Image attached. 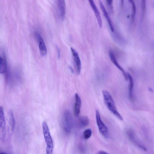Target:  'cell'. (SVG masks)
<instances>
[{"label":"cell","instance_id":"cell-17","mask_svg":"<svg viewBox=\"0 0 154 154\" xmlns=\"http://www.w3.org/2000/svg\"><path fill=\"white\" fill-rule=\"evenodd\" d=\"M9 117L11 129V131H13L15 128V120L13 113L11 110L9 111Z\"/></svg>","mask_w":154,"mask_h":154},{"label":"cell","instance_id":"cell-19","mask_svg":"<svg viewBox=\"0 0 154 154\" xmlns=\"http://www.w3.org/2000/svg\"><path fill=\"white\" fill-rule=\"evenodd\" d=\"M92 134V131L90 129L85 130L83 132V135L85 139H88L91 137Z\"/></svg>","mask_w":154,"mask_h":154},{"label":"cell","instance_id":"cell-6","mask_svg":"<svg viewBox=\"0 0 154 154\" xmlns=\"http://www.w3.org/2000/svg\"><path fill=\"white\" fill-rule=\"evenodd\" d=\"M72 55L75 68L77 73L79 75L81 71V63L79 54L73 48H71Z\"/></svg>","mask_w":154,"mask_h":154},{"label":"cell","instance_id":"cell-3","mask_svg":"<svg viewBox=\"0 0 154 154\" xmlns=\"http://www.w3.org/2000/svg\"><path fill=\"white\" fill-rule=\"evenodd\" d=\"M42 128L46 146L53 147V142L48 126L45 121H43Z\"/></svg>","mask_w":154,"mask_h":154},{"label":"cell","instance_id":"cell-23","mask_svg":"<svg viewBox=\"0 0 154 154\" xmlns=\"http://www.w3.org/2000/svg\"><path fill=\"white\" fill-rule=\"evenodd\" d=\"M98 154H109L106 152L105 151H104L103 150H100V151L98 152Z\"/></svg>","mask_w":154,"mask_h":154},{"label":"cell","instance_id":"cell-13","mask_svg":"<svg viewBox=\"0 0 154 154\" xmlns=\"http://www.w3.org/2000/svg\"><path fill=\"white\" fill-rule=\"evenodd\" d=\"M99 3L103 15L107 21L111 31L112 32H113L114 28L111 20L102 2L100 1H99Z\"/></svg>","mask_w":154,"mask_h":154},{"label":"cell","instance_id":"cell-15","mask_svg":"<svg viewBox=\"0 0 154 154\" xmlns=\"http://www.w3.org/2000/svg\"><path fill=\"white\" fill-rule=\"evenodd\" d=\"M89 120L88 117L86 116H83L80 117L78 121V126L81 128L86 127L89 124Z\"/></svg>","mask_w":154,"mask_h":154},{"label":"cell","instance_id":"cell-2","mask_svg":"<svg viewBox=\"0 0 154 154\" xmlns=\"http://www.w3.org/2000/svg\"><path fill=\"white\" fill-rule=\"evenodd\" d=\"M63 128L67 132L70 131L73 125V119L70 112L65 110L63 116Z\"/></svg>","mask_w":154,"mask_h":154},{"label":"cell","instance_id":"cell-18","mask_svg":"<svg viewBox=\"0 0 154 154\" xmlns=\"http://www.w3.org/2000/svg\"><path fill=\"white\" fill-rule=\"evenodd\" d=\"M131 5L132 14L131 15V19L132 21L134 20L135 14L136 13V7L134 2L133 0H129Z\"/></svg>","mask_w":154,"mask_h":154},{"label":"cell","instance_id":"cell-9","mask_svg":"<svg viewBox=\"0 0 154 154\" xmlns=\"http://www.w3.org/2000/svg\"><path fill=\"white\" fill-rule=\"evenodd\" d=\"M88 1L92 9L94 12L97 21L99 26L100 28H101L102 26V21L99 11L94 3V1L89 0Z\"/></svg>","mask_w":154,"mask_h":154},{"label":"cell","instance_id":"cell-11","mask_svg":"<svg viewBox=\"0 0 154 154\" xmlns=\"http://www.w3.org/2000/svg\"><path fill=\"white\" fill-rule=\"evenodd\" d=\"M57 6L59 14L61 20L64 19L66 13V4L63 0L57 1Z\"/></svg>","mask_w":154,"mask_h":154},{"label":"cell","instance_id":"cell-10","mask_svg":"<svg viewBox=\"0 0 154 154\" xmlns=\"http://www.w3.org/2000/svg\"><path fill=\"white\" fill-rule=\"evenodd\" d=\"M109 55L110 58L114 64L122 72L124 78L126 80H128V76L127 74L125 71L122 67L120 66L117 62L116 58L113 53L112 51H109Z\"/></svg>","mask_w":154,"mask_h":154},{"label":"cell","instance_id":"cell-21","mask_svg":"<svg viewBox=\"0 0 154 154\" xmlns=\"http://www.w3.org/2000/svg\"><path fill=\"white\" fill-rule=\"evenodd\" d=\"M141 8L143 14H144L146 8V3L145 0L141 1Z\"/></svg>","mask_w":154,"mask_h":154},{"label":"cell","instance_id":"cell-4","mask_svg":"<svg viewBox=\"0 0 154 154\" xmlns=\"http://www.w3.org/2000/svg\"><path fill=\"white\" fill-rule=\"evenodd\" d=\"M96 118L97 124L100 133L104 137L107 138L108 136L107 128L102 121L100 113L97 110L96 111Z\"/></svg>","mask_w":154,"mask_h":154},{"label":"cell","instance_id":"cell-12","mask_svg":"<svg viewBox=\"0 0 154 154\" xmlns=\"http://www.w3.org/2000/svg\"><path fill=\"white\" fill-rule=\"evenodd\" d=\"M81 105V101L79 95L76 93L75 94V103L74 106V115L77 117L79 115Z\"/></svg>","mask_w":154,"mask_h":154},{"label":"cell","instance_id":"cell-25","mask_svg":"<svg viewBox=\"0 0 154 154\" xmlns=\"http://www.w3.org/2000/svg\"><path fill=\"white\" fill-rule=\"evenodd\" d=\"M69 69H70V71H71V72L72 73H73L74 71V70H73L72 68V67L70 66H69Z\"/></svg>","mask_w":154,"mask_h":154},{"label":"cell","instance_id":"cell-1","mask_svg":"<svg viewBox=\"0 0 154 154\" xmlns=\"http://www.w3.org/2000/svg\"><path fill=\"white\" fill-rule=\"evenodd\" d=\"M105 104L108 109L114 115L120 120L123 118L117 110L114 100L109 92L106 90L102 91Z\"/></svg>","mask_w":154,"mask_h":154},{"label":"cell","instance_id":"cell-22","mask_svg":"<svg viewBox=\"0 0 154 154\" xmlns=\"http://www.w3.org/2000/svg\"><path fill=\"white\" fill-rule=\"evenodd\" d=\"M53 147L46 146V154H53Z\"/></svg>","mask_w":154,"mask_h":154},{"label":"cell","instance_id":"cell-20","mask_svg":"<svg viewBox=\"0 0 154 154\" xmlns=\"http://www.w3.org/2000/svg\"><path fill=\"white\" fill-rule=\"evenodd\" d=\"M112 2L113 1L111 0H107L106 1V2L107 5L108 9L111 12H113Z\"/></svg>","mask_w":154,"mask_h":154},{"label":"cell","instance_id":"cell-24","mask_svg":"<svg viewBox=\"0 0 154 154\" xmlns=\"http://www.w3.org/2000/svg\"><path fill=\"white\" fill-rule=\"evenodd\" d=\"M57 53H58V57L59 58H60V49L59 48L57 47Z\"/></svg>","mask_w":154,"mask_h":154},{"label":"cell","instance_id":"cell-5","mask_svg":"<svg viewBox=\"0 0 154 154\" xmlns=\"http://www.w3.org/2000/svg\"><path fill=\"white\" fill-rule=\"evenodd\" d=\"M126 133L129 140L132 142L144 151H146V149L145 146L137 139L134 133L132 130L129 129L127 130Z\"/></svg>","mask_w":154,"mask_h":154},{"label":"cell","instance_id":"cell-26","mask_svg":"<svg viewBox=\"0 0 154 154\" xmlns=\"http://www.w3.org/2000/svg\"><path fill=\"white\" fill-rule=\"evenodd\" d=\"M0 154H7L5 152H1L0 153Z\"/></svg>","mask_w":154,"mask_h":154},{"label":"cell","instance_id":"cell-7","mask_svg":"<svg viewBox=\"0 0 154 154\" xmlns=\"http://www.w3.org/2000/svg\"><path fill=\"white\" fill-rule=\"evenodd\" d=\"M0 129L2 139H4L6 137V124L3 109L0 107Z\"/></svg>","mask_w":154,"mask_h":154},{"label":"cell","instance_id":"cell-8","mask_svg":"<svg viewBox=\"0 0 154 154\" xmlns=\"http://www.w3.org/2000/svg\"><path fill=\"white\" fill-rule=\"evenodd\" d=\"M35 35L38 43L40 54L42 56H45L47 53V50L44 41L38 32H35Z\"/></svg>","mask_w":154,"mask_h":154},{"label":"cell","instance_id":"cell-14","mask_svg":"<svg viewBox=\"0 0 154 154\" xmlns=\"http://www.w3.org/2000/svg\"><path fill=\"white\" fill-rule=\"evenodd\" d=\"M7 70V63L6 57L4 55L0 57V73L5 74Z\"/></svg>","mask_w":154,"mask_h":154},{"label":"cell","instance_id":"cell-16","mask_svg":"<svg viewBox=\"0 0 154 154\" xmlns=\"http://www.w3.org/2000/svg\"><path fill=\"white\" fill-rule=\"evenodd\" d=\"M128 78L129 80V96L130 100H133V89L134 86L133 79L131 75L129 73H128Z\"/></svg>","mask_w":154,"mask_h":154}]
</instances>
